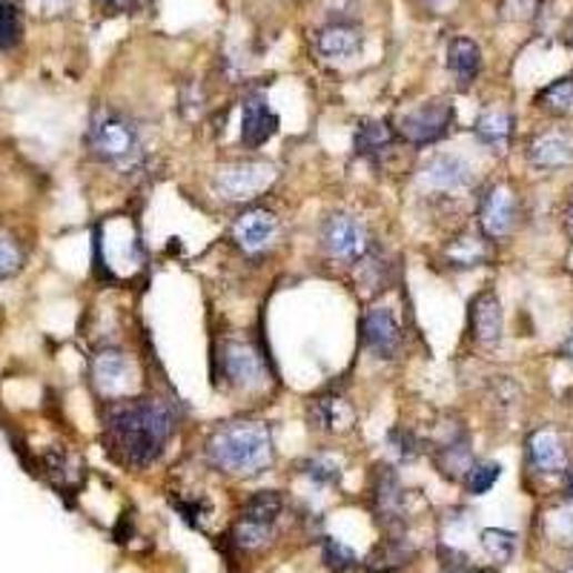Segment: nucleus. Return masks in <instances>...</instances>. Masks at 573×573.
Segmentation results:
<instances>
[{
  "mask_svg": "<svg viewBox=\"0 0 573 573\" xmlns=\"http://www.w3.org/2000/svg\"><path fill=\"white\" fill-rule=\"evenodd\" d=\"M175 428V410L164 399H121L110 404L103 444L123 468H150L167 451Z\"/></svg>",
  "mask_w": 573,
  "mask_h": 573,
  "instance_id": "f257e3e1",
  "label": "nucleus"
},
{
  "mask_svg": "<svg viewBox=\"0 0 573 573\" xmlns=\"http://www.w3.org/2000/svg\"><path fill=\"white\" fill-rule=\"evenodd\" d=\"M204 451L215 471L230 476H259L275 462L273 430L259 419H232L212 430Z\"/></svg>",
  "mask_w": 573,
  "mask_h": 573,
  "instance_id": "f03ea898",
  "label": "nucleus"
},
{
  "mask_svg": "<svg viewBox=\"0 0 573 573\" xmlns=\"http://www.w3.org/2000/svg\"><path fill=\"white\" fill-rule=\"evenodd\" d=\"M87 147L92 158L115 170H135L143 161V138L132 118L123 112L101 107L92 115L87 132Z\"/></svg>",
  "mask_w": 573,
  "mask_h": 573,
  "instance_id": "7ed1b4c3",
  "label": "nucleus"
},
{
  "mask_svg": "<svg viewBox=\"0 0 573 573\" xmlns=\"http://www.w3.org/2000/svg\"><path fill=\"white\" fill-rule=\"evenodd\" d=\"M281 513H284V499L279 491H259L255 496L247 499L244 511H241L239 522L232 527V542L241 551H255L273 536L275 525H279Z\"/></svg>",
  "mask_w": 573,
  "mask_h": 573,
  "instance_id": "20e7f679",
  "label": "nucleus"
},
{
  "mask_svg": "<svg viewBox=\"0 0 573 573\" xmlns=\"http://www.w3.org/2000/svg\"><path fill=\"white\" fill-rule=\"evenodd\" d=\"M215 364H219L221 382L230 390L250 393V390H261L267 384L264 359H261L259 350L250 342H244V339H227V342H221Z\"/></svg>",
  "mask_w": 573,
  "mask_h": 573,
  "instance_id": "39448f33",
  "label": "nucleus"
},
{
  "mask_svg": "<svg viewBox=\"0 0 573 573\" xmlns=\"http://www.w3.org/2000/svg\"><path fill=\"white\" fill-rule=\"evenodd\" d=\"M89 382L107 404L130 399L138 382L135 364L121 348H103L89 362Z\"/></svg>",
  "mask_w": 573,
  "mask_h": 573,
  "instance_id": "423d86ee",
  "label": "nucleus"
},
{
  "mask_svg": "<svg viewBox=\"0 0 573 573\" xmlns=\"http://www.w3.org/2000/svg\"><path fill=\"white\" fill-rule=\"evenodd\" d=\"M373 244L375 239L370 227L359 215H350V212H335L321 227V247H324V253L333 261H342V264L353 267Z\"/></svg>",
  "mask_w": 573,
  "mask_h": 573,
  "instance_id": "0eeeda50",
  "label": "nucleus"
},
{
  "mask_svg": "<svg viewBox=\"0 0 573 573\" xmlns=\"http://www.w3.org/2000/svg\"><path fill=\"white\" fill-rule=\"evenodd\" d=\"M275 167L259 158H241L219 167L215 172V192L227 201H253L267 187L273 184Z\"/></svg>",
  "mask_w": 573,
  "mask_h": 573,
  "instance_id": "6e6552de",
  "label": "nucleus"
},
{
  "mask_svg": "<svg viewBox=\"0 0 573 573\" xmlns=\"http://www.w3.org/2000/svg\"><path fill=\"white\" fill-rule=\"evenodd\" d=\"M281 221L273 210L267 207H247L239 219L232 221L230 239L239 247V253L247 259H261L279 244Z\"/></svg>",
  "mask_w": 573,
  "mask_h": 573,
  "instance_id": "1a4fd4ad",
  "label": "nucleus"
},
{
  "mask_svg": "<svg viewBox=\"0 0 573 573\" xmlns=\"http://www.w3.org/2000/svg\"><path fill=\"white\" fill-rule=\"evenodd\" d=\"M453 121H456V112H453L451 103L430 101L422 103L419 110L402 115L396 135L404 143H410V147H433V143L444 141V138L451 135Z\"/></svg>",
  "mask_w": 573,
  "mask_h": 573,
  "instance_id": "9d476101",
  "label": "nucleus"
},
{
  "mask_svg": "<svg viewBox=\"0 0 573 573\" xmlns=\"http://www.w3.org/2000/svg\"><path fill=\"white\" fill-rule=\"evenodd\" d=\"M519 199L511 184H493L479 201V232L487 241L511 239L519 227Z\"/></svg>",
  "mask_w": 573,
  "mask_h": 573,
  "instance_id": "9b49d317",
  "label": "nucleus"
},
{
  "mask_svg": "<svg viewBox=\"0 0 573 573\" xmlns=\"http://www.w3.org/2000/svg\"><path fill=\"white\" fill-rule=\"evenodd\" d=\"M419 187L433 195H459L473 187V167L456 152H439L419 170Z\"/></svg>",
  "mask_w": 573,
  "mask_h": 573,
  "instance_id": "f8f14e48",
  "label": "nucleus"
},
{
  "mask_svg": "<svg viewBox=\"0 0 573 573\" xmlns=\"http://www.w3.org/2000/svg\"><path fill=\"white\" fill-rule=\"evenodd\" d=\"M362 344L370 355L393 362L402 353L404 330L390 308H373L362 315Z\"/></svg>",
  "mask_w": 573,
  "mask_h": 573,
  "instance_id": "ddd939ff",
  "label": "nucleus"
},
{
  "mask_svg": "<svg viewBox=\"0 0 573 573\" xmlns=\"http://www.w3.org/2000/svg\"><path fill=\"white\" fill-rule=\"evenodd\" d=\"M527 164L533 170L553 172L573 164V132L571 130H545L536 132L527 143Z\"/></svg>",
  "mask_w": 573,
  "mask_h": 573,
  "instance_id": "4468645a",
  "label": "nucleus"
},
{
  "mask_svg": "<svg viewBox=\"0 0 573 573\" xmlns=\"http://www.w3.org/2000/svg\"><path fill=\"white\" fill-rule=\"evenodd\" d=\"M279 132V115L273 112L264 92H250L241 103V143L247 150H259Z\"/></svg>",
  "mask_w": 573,
  "mask_h": 573,
  "instance_id": "2eb2a0df",
  "label": "nucleus"
},
{
  "mask_svg": "<svg viewBox=\"0 0 573 573\" xmlns=\"http://www.w3.org/2000/svg\"><path fill=\"white\" fill-rule=\"evenodd\" d=\"M308 422L315 433H328V436H339V433H348L355 422V410L342 393H321V396L310 399L308 408Z\"/></svg>",
  "mask_w": 573,
  "mask_h": 573,
  "instance_id": "dca6fc26",
  "label": "nucleus"
},
{
  "mask_svg": "<svg viewBox=\"0 0 573 573\" xmlns=\"http://www.w3.org/2000/svg\"><path fill=\"white\" fill-rule=\"evenodd\" d=\"M527 462L542 476H560L567 471V448L560 430L540 428L527 439Z\"/></svg>",
  "mask_w": 573,
  "mask_h": 573,
  "instance_id": "f3484780",
  "label": "nucleus"
},
{
  "mask_svg": "<svg viewBox=\"0 0 573 573\" xmlns=\"http://www.w3.org/2000/svg\"><path fill=\"white\" fill-rule=\"evenodd\" d=\"M505 333V315H502V304L493 290H482L476 299L471 301V335L482 348H496Z\"/></svg>",
  "mask_w": 573,
  "mask_h": 573,
  "instance_id": "a211bd4d",
  "label": "nucleus"
},
{
  "mask_svg": "<svg viewBox=\"0 0 573 573\" xmlns=\"http://www.w3.org/2000/svg\"><path fill=\"white\" fill-rule=\"evenodd\" d=\"M433 462H436V468L444 473V476L453 479V482H462V479L468 476V471H471L473 464H476L468 430L459 428L456 424V428H453L451 433H448V436L436 444V451H433Z\"/></svg>",
  "mask_w": 573,
  "mask_h": 573,
  "instance_id": "6ab92c4d",
  "label": "nucleus"
},
{
  "mask_svg": "<svg viewBox=\"0 0 573 573\" xmlns=\"http://www.w3.org/2000/svg\"><path fill=\"white\" fill-rule=\"evenodd\" d=\"M364 38L362 29L353 27L348 21H333L324 29H319L315 34V49H319L321 58H330V61H348L362 52Z\"/></svg>",
  "mask_w": 573,
  "mask_h": 573,
  "instance_id": "aec40b11",
  "label": "nucleus"
},
{
  "mask_svg": "<svg viewBox=\"0 0 573 573\" xmlns=\"http://www.w3.org/2000/svg\"><path fill=\"white\" fill-rule=\"evenodd\" d=\"M442 259L453 270H473L491 261V241L479 230H462L444 244Z\"/></svg>",
  "mask_w": 573,
  "mask_h": 573,
  "instance_id": "412c9836",
  "label": "nucleus"
},
{
  "mask_svg": "<svg viewBox=\"0 0 573 573\" xmlns=\"http://www.w3.org/2000/svg\"><path fill=\"white\" fill-rule=\"evenodd\" d=\"M396 130L384 121H362L355 127L353 150L355 155L370 161V164H382L384 158L396 147Z\"/></svg>",
  "mask_w": 573,
  "mask_h": 573,
  "instance_id": "4be33fe9",
  "label": "nucleus"
},
{
  "mask_svg": "<svg viewBox=\"0 0 573 573\" xmlns=\"http://www.w3.org/2000/svg\"><path fill=\"white\" fill-rule=\"evenodd\" d=\"M375 511L384 519V525H404V487L390 468H382L379 485H375Z\"/></svg>",
  "mask_w": 573,
  "mask_h": 573,
  "instance_id": "5701e85b",
  "label": "nucleus"
},
{
  "mask_svg": "<svg viewBox=\"0 0 573 573\" xmlns=\"http://www.w3.org/2000/svg\"><path fill=\"white\" fill-rule=\"evenodd\" d=\"M473 135L482 147L493 152H505L513 138V115L507 110H485L473 123Z\"/></svg>",
  "mask_w": 573,
  "mask_h": 573,
  "instance_id": "b1692460",
  "label": "nucleus"
},
{
  "mask_svg": "<svg viewBox=\"0 0 573 573\" xmlns=\"http://www.w3.org/2000/svg\"><path fill=\"white\" fill-rule=\"evenodd\" d=\"M353 270H355V284L362 286L364 293L375 295L379 290H384V286H388L390 270H393V264L388 261V255H384L382 247L373 244L368 253L362 255V259L355 261Z\"/></svg>",
  "mask_w": 573,
  "mask_h": 573,
  "instance_id": "393cba45",
  "label": "nucleus"
},
{
  "mask_svg": "<svg viewBox=\"0 0 573 573\" xmlns=\"http://www.w3.org/2000/svg\"><path fill=\"white\" fill-rule=\"evenodd\" d=\"M448 67L462 87H471L482 72V49L471 38H453L448 47Z\"/></svg>",
  "mask_w": 573,
  "mask_h": 573,
  "instance_id": "a878e982",
  "label": "nucleus"
},
{
  "mask_svg": "<svg viewBox=\"0 0 573 573\" xmlns=\"http://www.w3.org/2000/svg\"><path fill=\"white\" fill-rule=\"evenodd\" d=\"M536 107L553 118H573V76L553 81L536 96Z\"/></svg>",
  "mask_w": 573,
  "mask_h": 573,
  "instance_id": "bb28decb",
  "label": "nucleus"
},
{
  "mask_svg": "<svg viewBox=\"0 0 573 573\" xmlns=\"http://www.w3.org/2000/svg\"><path fill=\"white\" fill-rule=\"evenodd\" d=\"M301 471L308 473L310 482H315V485L321 487H333L342 482V462L330 456V453H315V456H310L308 462L301 464Z\"/></svg>",
  "mask_w": 573,
  "mask_h": 573,
  "instance_id": "cd10ccee",
  "label": "nucleus"
},
{
  "mask_svg": "<svg viewBox=\"0 0 573 573\" xmlns=\"http://www.w3.org/2000/svg\"><path fill=\"white\" fill-rule=\"evenodd\" d=\"M479 542H482V551H485L493 562H499V565L511 562L513 553H516V533L502 531V527H487V531H482L479 533Z\"/></svg>",
  "mask_w": 573,
  "mask_h": 573,
  "instance_id": "c85d7f7f",
  "label": "nucleus"
},
{
  "mask_svg": "<svg viewBox=\"0 0 573 573\" xmlns=\"http://www.w3.org/2000/svg\"><path fill=\"white\" fill-rule=\"evenodd\" d=\"M23 38V14L21 9L9 3V0H0V52H9L21 43Z\"/></svg>",
  "mask_w": 573,
  "mask_h": 573,
  "instance_id": "c756f323",
  "label": "nucleus"
},
{
  "mask_svg": "<svg viewBox=\"0 0 573 573\" xmlns=\"http://www.w3.org/2000/svg\"><path fill=\"white\" fill-rule=\"evenodd\" d=\"M23 247L18 244L12 232L0 230V281H9L23 270Z\"/></svg>",
  "mask_w": 573,
  "mask_h": 573,
  "instance_id": "7c9ffc66",
  "label": "nucleus"
},
{
  "mask_svg": "<svg viewBox=\"0 0 573 573\" xmlns=\"http://www.w3.org/2000/svg\"><path fill=\"white\" fill-rule=\"evenodd\" d=\"M499 476H502V464L499 462H476L462 482L471 496H485V493L496 485Z\"/></svg>",
  "mask_w": 573,
  "mask_h": 573,
  "instance_id": "2f4dec72",
  "label": "nucleus"
},
{
  "mask_svg": "<svg viewBox=\"0 0 573 573\" xmlns=\"http://www.w3.org/2000/svg\"><path fill=\"white\" fill-rule=\"evenodd\" d=\"M545 531L553 542H560V545H573V505L556 507V511L547 513Z\"/></svg>",
  "mask_w": 573,
  "mask_h": 573,
  "instance_id": "473e14b6",
  "label": "nucleus"
},
{
  "mask_svg": "<svg viewBox=\"0 0 573 573\" xmlns=\"http://www.w3.org/2000/svg\"><path fill=\"white\" fill-rule=\"evenodd\" d=\"M388 444H390V451L399 456V462H413V459L422 453V442H419L416 433H413V430H408V428L390 430Z\"/></svg>",
  "mask_w": 573,
  "mask_h": 573,
  "instance_id": "72a5a7b5",
  "label": "nucleus"
},
{
  "mask_svg": "<svg viewBox=\"0 0 573 573\" xmlns=\"http://www.w3.org/2000/svg\"><path fill=\"white\" fill-rule=\"evenodd\" d=\"M324 562H328L330 567H333V571H350V567H355V553L350 551L348 545H344V542H339V540H328L324 542Z\"/></svg>",
  "mask_w": 573,
  "mask_h": 573,
  "instance_id": "f704fd0d",
  "label": "nucleus"
},
{
  "mask_svg": "<svg viewBox=\"0 0 573 573\" xmlns=\"http://www.w3.org/2000/svg\"><path fill=\"white\" fill-rule=\"evenodd\" d=\"M103 9H110V12H135L141 7L143 0H98Z\"/></svg>",
  "mask_w": 573,
  "mask_h": 573,
  "instance_id": "c9c22d12",
  "label": "nucleus"
},
{
  "mask_svg": "<svg viewBox=\"0 0 573 573\" xmlns=\"http://www.w3.org/2000/svg\"><path fill=\"white\" fill-rule=\"evenodd\" d=\"M562 227H565L567 239L573 241V190L567 192V201H565V210H562Z\"/></svg>",
  "mask_w": 573,
  "mask_h": 573,
  "instance_id": "e433bc0d",
  "label": "nucleus"
},
{
  "mask_svg": "<svg viewBox=\"0 0 573 573\" xmlns=\"http://www.w3.org/2000/svg\"><path fill=\"white\" fill-rule=\"evenodd\" d=\"M69 0H34V7H41L47 14H56L61 9H67Z\"/></svg>",
  "mask_w": 573,
  "mask_h": 573,
  "instance_id": "4c0bfd02",
  "label": "nucleus"
},
{
  "mask_svg": "<svg viewBox=\"0 0 573 573\" xmlns=\"http://www.w3.org/2000/svg\"><path fill=\"white\" fill-rule=\"evenodd\" d=\"M562 355H565V359H571V362H573V333L567 335L565 342H562Z\"/></svg>",
  "mask_w": 573,
  "mask_h": 573,
  "instance_id": "58836bf2",
  "label": "nucleus"
},
{
  "mask_svg": "<svg viewBox=\"0 0 573 573\" xmlns=\"http://www.w3.org/2000/svg\"><path fill=\"white\" fill-rule=\"evenodd\" d=\"M565 493L567 499H573V468H567L565 471Z\"/></svg>",
  "mask_w": 573,
  "mask_h": 573,
  "instance_id": "ea45409f",
  "label": "nucleus"
},
{
  "mask_svg": "<svg viewBox=\"0 0 573 573\" xmlns=\"http://www.w3.org/2000/svg\"><path fill=\"white\" fill-rule=\"evenodd\" d=\"M453 573H485V571H453Z\"/></svg>",
  "mask_w": 573,
  "mask_h": 573,
  "instance_id": "a19ab883",
  "label": "nucleus"
},
{
  "mask_svg": "<svg viewBox=\"0 0 573 573\" xmlns=\"http://www.w3.org/2000/svg\"><path fill=\"white\" fill-rule=\"evenodd\" d=\"M562 573H573V562H571V565H567V567H565V571H562Z\"/></svg>",
  "mask_w": 573,
  "mask_h": 573,
  "instance_id": "79ce46f5",
  "label": "nucleus"
}]
</instances>
